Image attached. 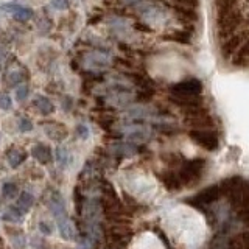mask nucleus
I'll return each instance as SVG.
<instances>
[{
	"mask_svg": "<svg viewBox=\"0 0 249 249\" xmlns=\"http://www.w3.org/2000/svg\"><path fill=\"white\" fill-rule=\"evenodd\" d=\"M243 18H241V13L233 10L232 13L226 14V16H221V18H218L216 23H218V37H229L233 35V31H235Z\"/></svg>",
	"mask_w": 249,
	"mask_h": 249,
	"instance_id": "1",
	"label": "nucleus"
},
{
	"mask_svg": "<svg viewBox=\"0 0 249 249\" xmlns=\"http://www.w3.org/2000/svg\"><path fill=\"white\" fill-rule=\"evenodd\" d=\"M206 170V160L204 159H195L190 160L189 163H185L184 168L181 170V182L184 184H193L201 179V176L204 175Z\"/></svg>",
	"mask_w": 249,
	"mask_h": 249,
	"instance_id": "2",
	"label": "nucleus"
},
{
	"mask_svg": "<svg viewBox=\"0 0 249 249\" xmlns=\"http://www.w3.org/2000/svg\"><path fill=\"white\" fill-rule=\"evenodd\" d=\"M190 137L193 139L195 143H198L199 146L209 151H215L218 145H220L218 134L212 129H193L190 131Z\"/></svg>",
	"mask_w": 249,
	"mask_h": 249,
	"instance_id": "3",
	"label": "nucleus"
},
{
	"mask_svg": "<svg viewBox=\"0 0 249 249\" xmlns=\"http://www.w3.org/2000/svg\"><path fill=\"white\" fill-rule=\"evenodd\" d=\"M201 90H202V84L199 80H195V78L181 81L171 88V92L175 93V97H198Z\"/></svg>",
	"mask_w": 249,
	"mask_h": 249,
	"instance_id": "4",
	"label": "nucleus"
},
{
	"mask_svg": "<svg viewBox=\"0 0 249 249\" xmlns=\"http://www.w3.org/2000/svg\"><path fill=\"white\" fill-rule=\"evenodd\" d=\"M221 189L220 185H210L207 189L201 190L199 193H196L195 196L189 201L192 204H196V206H209V204H213L218 199L221 198Z\"/></svg>",
	"mask_w": 249,
	"mask_h": 249,
	"instance_id": "5",
	"label": "nucleus"
},
{
	"mask_svg": "<svg viewBox=\"0 0 249 249\" xmlns=\"http://www.w3.org/2000/svg\"><path fill=\"white\" fill-rule=\"evenodd\" d=\"M245 41V35H232L221 44V56L232 58L235 52L240 49V45Z\"/></svg>",
	"mask_w": 249,
	"mask_h": 249,
	"instance_id": "6",
	"label": "nucleus"
},
{
	"mask_svg": "<svg viewBox=\"0 0 249 249\" xmlns=\"http://www.w3.org/2000/svg\"><path fill=\"white\" fill-rule=\"evenodd\" d=\"M84 64H86V67H89L92 70H101V69H106L109 64H111V61H109V58L103 53L92 52L89 54H86Z\"/></svg>",
	"mask_w": 249,
	"mask_h": 249,
	"instance_id": "7",
	"label": "nucleus"
},
{
	"mask_svg": "<svg viewBox=\"0 0 249 249\" xmlns=\"http://www.w3.org/2000/svg\"><path fill=\"white\" fill-rule=\"evenodd\" d=\"M249 62V39L240 45V49L232 56V64L235 67H246Z\"/></svg>",
	"mask_w": 249,
	"mask_h": 249,
	"instance_id": "8",
	"label": "nucleus"
},
{
	"mask_svg": "<svg viewBox=\"0 0 249 249\" xmlns=\"http://www.w3.org/2000/svg\"><path fill=\"white\" fill-rule=\"evenodd\" d=\"M58 224H59V233H61L62 238H66V240H73L75 238L73 224L70 223V220L67 216L62 218V220H58Z\"/></svg>",
	"mask_w": 249,
	"mask_h": 249,
	"instance_id": "9",
	"label": "nucleus"
},
{
	"mask_svg": "<svg viewBox=\"0 0 249 249\" xmlns=\"http://www.w3.org/2000/svg\"><path fill=\"white\" fill-rule=\"evenodd\" d=\"M237 6V0H216V10H218V18L232 13Z\"/></svg>",
	"mask_w": 249,
	"mask_h": 249,
	"instance_id": "10",
	"label": "nucleus"
},
{
	"mask_svg": "<svg viewBox=\"0 0 249 249\" xmlns=\"http://www.w3.org/2000/svg\"><path fill=\"white\" fill-rule=\"evenodd\" d=\"M175 11L176 14L181 18L182 20L185 22H195L198 20V14L195 10H192V8H184V6H175Z\"/></svg>",
	"mask_w": 249,
	"mask_h": 249,
	"instance_id": "11",
	"label": "nucleus"
},
{
	"mask_svg": "<svg viewBox=\"0 0 249 249\" xmlns=\"http://www.w3.org/2000/svg\"><path fill=\"white\" fill-rule=\"evenodd\" d=\"M35 106L41 111L42 114H52L54 111V106L53 103L49 100V98H45L42 95H37L36 100H35Z\"/></svg>",
	"mask_w": 249,
	"mask_h": 249,
	"instance_id": "12",
	"label": "nucleus"
},
{
	"mask_svg": "<svg viewBox=\"0 0 249 249\" xmlns=\"http://www.w3.org/2000/svg\"><path fill=\"white\" fill-rule=\"evenodd\" d=\"M33 156L39 162H49L50 160V150L45 145H36L33 148Z\"/></svg>",
	"mask_w": 249,
	"mask_h": 249,
	"instance_id": "13",
	"label": "nucleus"
},
{
	"mask_svg": "<svg viewBox=\"0 0 249 249\" xmlns=\"http://www.w3.org/2000/svg\"><path fill=\"white\" fill-rule=\"evenodd\" d=\"M31 16H33V11H31L30 8H27V6H19L18 10L13 13V18L18 22H27Z\"/></svg>",
	"mask_w": 249,
	"mask_h": 249,
	"instance_id": "14",
	"label": "nucleus"
},
{
	"mask_svg": "<svg viewBox=\"0 0 249 249\" xmlns=\"http://www.w3.org/2000/svg\"><path fill=\"white\" fill-rule=\"evenodd\" d=\"M33 202H35V198L31 196L30 193H27V192H23L22 195H20V198H19V209H20V212L23 210H28L31 206H33Z\"/></svg>",
	"mask_w": 249,
	"mask_h": 249,
	"instance_id": "15",
	"label": "nucleus"
},
{
	"mask_svg": "<svg viewBox=\"0 0 249 249\" xmlns=\"http://www.w3.org/2000/svg\"><path fill=\"white\" fill-rule=\"evenodd\" d=\"M44 129H45L47 134H49V137H52L54 140H61L62 137L66 136V131L62 129L61 126H52V124H49V126H45Z\"/></svg>",
	"mask_w": 249,
	"mask_h": 249,
	"instance_id": "16",
	"label": "nucleus"
},
{
	"mask_svg": "<svg viewBox=\"0 0 249 249\" xmlns=\"http://www.w3.org/2000/svg\"><path fill=\"white\" fill-rule=\"evenodd\" d=\"M167 39H171V41L181 42V44H189L190 42V35L185 33V31H175L167 36Z\"/></svg>",
	"mask_w": 249,
	"mask_h": 249,
	"instance_id": "17",
	"label": "nucleus"
},
{
	"mask_svg": "<svg viewBox=\"0 0 249 249\" xmlns=\"http://www.w3.org/2000/svg\"><path fill=\"white\" fill-rule=\"evenodd\" d=\"M176 6H184V8H192L195 10L199 5V0H173Z\"/></svg>",
	"mask_w": 249,
	"mask_h": 249,
	"instance_id": "18",
	"label": "nucleus"
},
{
	"mask_svg": "<svg viewBox=\"0 0 249 249\" xmlns=\"http://www.w3.org/2000/svg\"><path fill=\"white\" fill-rule=\"evenodd\" d=\"M28 93H30L28 86H19L18 90H16V100H18V101H23V100H27Z\"/></svg>",
	"mask_w": 249,
	"mask_h": 249,
	"instance_id": "19",
	"label": "nucleus"
},
{
	"mask_svg": "<svg viewBox=\"0 0 249 249\" xmlns=\"http://www.w3.org/2000/svg\"><path fill=\"white\" fill-rule=\"evenodd\" d=\"M22 159H23V156L19 151H11L10 154H8V160H10V163L13 167H18L22 162Z\"/></svg>",
	"mask_w": 249,
	"mask_h": 249,
	"instance_id": "20",
	"label": "nucleus"
},
{
	"mask_svg": "<svg viewBox=\"0 0 249 249\" xmlns=\"http://www.w3.org/2000/svg\"><path fill=\"white\" fill-rule=\"evenodd\" d=\"M11 106H13V101L10 95H8V93H0V107L8 111V109H11Z\"/></svg>",
	"mask_w": 249,
	"mask_h": 249,
	"instance_id": "21",
	"label": "nucleus"
},
{
	"mask_svg": "<svg viewBox=\"0 0 249 249\" xmlns=\"http://www.w3.org/2000/svg\"><path fill=\"white\" fill-rule=\"evenodd\" d=\"M22 81V73L20 72H11L8 75V84L10 86H18Z\"/></svg>",
	"mask_w": 249,
	"mask_h": 249,
	"instance_id": "22",
	"label": "nucleus"
},
{
	"mask_svg": "<svg viewBox=\"0 0 249 249\" xmlns=\"http://www.w3.org/2000/svg\"><path fill=\"white\" fill-rule=\"evenodd\" d=\"M19 128H20V131H23V132L31 131V129H33V123H31L28 119H25V117H22V119L19 120Z\"/></svg>",
	"mask_w": 249,
	"mask_h": 249,
	"instance_id": "23",
	"label": "nucleus"
},
{
	"mask_svg": "<svg viewBox=\"0 0 249 249\" xmlns=\"http://www.w3.org/2000/svg\"><path fill=\"white\" fill-rule=\"evenodd\" d=\"M53 6L58 10H66L69 6V0H53Z\"/></svg>",
	"mask_w": 249,
	"mask_h": 249,
	"instance_id": "24",
	"label": "nucleus"
},
{
	"mask_svg": "<svg viewBox=\"0 0 249 249\" xmlns=\"http://www.w3.org/2000/svg\"><path fill=\"white\" fill-rule=\"evenodd\" d=\"M19 8V5L18 3H5V5H2V10L5 11V13H14L16 10Z\"/></svg>",
	"mask_w": 249,
	"mask_h": 249,
	"instance_id": "25",
	"label": "nucleus"
},
{
	"mask_svg": "<svg viewBox=\"0 0 249 249\" xmlns=\"http://www.w3.org/2000/svg\"><path fill=\"white\" fill-rule=\"evenodd\" d=\"M14 193H16V185H14V184H8V185H5V195H6L8 198H11Z\"/></svg>",
	"mask_w": 249,
	"mask_h": 249,
	"instance_id": "26",
	"label": "nucleus"
},
{
	"mask_svg": "<svg viewBox=\"0 0 249 249\" xmlns=\"http://www.w3.org/2000/svg\"><path fill=\"white\" fill-rule=\"evenodd\" d=\"M78 134H80V137H83V139H88L89 137L88 126H83V124H80V126H78Z\"/></svg>",
	"mask_w": 249,
	"mask_h": 249,
	"instance_id": "27",
	"label": "nucleus"
},
{
	"mask_svg": "<svg viewBox=\"0 0 249 249\" xmlns=\"http://www.w3.org/2000/svg\"><path fill=\"white\" fill-rule=\"evenodd\" d=\"M41 231L45 232V233H50V232H52V231L49 229V224H44V223L41 224Z\"/></svg>",
	"mask_w": 249,
	"mask_h": 249,
	"instance_id": "28",
	"label": "nucleus"
},
{
	"mask_svg": "<svg viewBox=\"0 0 249 249\" xmlns=\"http://www.w3.org/2000/svg\"><path fill=\"white\" fill-rule=\"evenodd\" d=\"M126 3H129V5H134V3H137V2H140V0H124Z\"/></svg>",
	"mask_w": 249,
	"mask_h": 249,
	"instance_id": "29",
	"label": "nucleus"
}]
</instances>
